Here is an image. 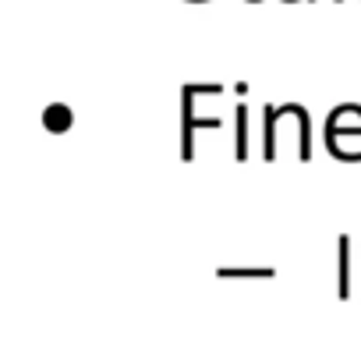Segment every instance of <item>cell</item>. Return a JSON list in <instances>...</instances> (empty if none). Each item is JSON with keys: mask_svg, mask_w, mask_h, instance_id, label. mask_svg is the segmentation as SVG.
I'll use <instances>...</instances> for the list:
<instances>
[{"mask_svg": "<svg viewBox=\"0 0 361 340\" xmlns=\"http://www.w3.org/2000/svg\"><path fill=\"white\" fill-rule=\"evenodd\" d=\"M195 92L202 85H185V159H195V128H220L216 117H195Z\"/></svg>", "mask_w": 361, "mask_h": 340, "instance_id": "cell-1", "label": "cell"}, {"mask_svg": "<svg viewBox=\"0 0 361 340\" xmlns=\"http://www.w3.org/2000/svg\"><path fill=\"white\" fill-rule=\"evenodd\" d=\"M266 131H262V156L266 159H276V121L283 117L280 107H266Z\"/></svg>", "mask_w": 361, "mask_h": 340, "instance_id": "cell-2", "label": "cell"}, {"mask_svg": "<svg viewBox=\"0 0 361 340\" xmlns=\"http://www.w3.org/2000/svg\"><path fill=\"white\" fill-rule=\"evenodd\" d=\"M283 110H287V114H294V117H298V124H301V159L308 163V159H312V121H308V114H305V107H301V103H287Z\"/></svg>", "mask_w": 361, "mask_h": 340, "instance_id": "cell-3", "label": "cell"}, {"mask_svg": "<svg viewBox=\"0 0 361 340\" xmlns=\"http://www.w3.org/2000/svg\"><path fill=\"white\" fill-rule=\"evenodd\" d=\"M336 252H340V284H336V294H340V298H347V294H350V266H347L350 238H340V241H336Z\"/></svg>", "mask_w": 361, "mask_h": 340, "instance_id": "cell-4", "label": "cell"}, {"mask_svg": "<svg viewBox=\"0 0 361 340\" xmlns=\"http://www.w3.org/2000/svg\"><path fill=\"white\" fill-rule=\"evenodd\" d=\"M43 121H47V128H50V131H64V128L71 124V110H68L64 103H50Z\"/></svg>", "mask_w": 361, "mask_h": 340, "instance_id": "cell-5", "label": "cell"}, {"mask_svg": "<svg viewBox=\"0 0 361 340\" xmlns=\"http://www.w3.org/2000/svg\"><path fill=\"white\" fill-rule=\"evenodd\" d=\"M216 277H224V280H273L276 277V269H216Z\"/></svg>", "mask_w": 361, "mask_h": 340, "instance_id": "cell-6", "label": "cell"}, {"mask_svg": "<svg viewBox=\"0 0 361 340\" xmlns=\"http://www.w3.org/2000/svg\"><path fill=\"white\" fill-rule=\"evenodd\" d=\"M238 159H248V110L238 107V145H234Z\"/></svg>", "mask_w": 361, "mask_h": 340, "instance_id": "cell-7", "label": "cell"}, {"mask_svg": "<svg viewBox=\"0 0 361 340\" xmlns=\"http://www.w3.org/2000/svg\"><path fill=\"white\" fill-rule=\"evenodd\" d=\"M248 4H259V0H248Z\"/></svg>", "mask_w": 361, "mask_h": 340, "instance_id": "cell-8", "label": "cell"}, {"mask_svg": "<svg viewBox=\"0 0 361 340\" xmlns=\"http://www.w3.org/2000/svg\"><path fill=\"white\" fill-rule=\"evenodd\" d=\"M192 4H202V0H192Z\"/></svg>", "mask_w": 361, "mask_h": 340, "instance_id": "cell-9", "label": "cell"}]
</instances>
